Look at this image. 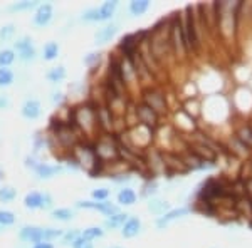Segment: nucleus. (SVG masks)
Returning <instances> with one entry per match:
<instances>
[{"mask_svg":"<svg viewBox=\"0 0 252 248\" xmlns=\"http://www.w3.org/2000/svg\"><path fill=\"white\" fill-rule=\"evenodd\" d=\"M76 210H88V211H99L104 217H111V215H116L120 210V206L113 201H93V200H79L74 203Z\"/></svg>","mask_w":252,"mask_h":248,"instance_id":"1","label":"nucleus"},{"mask_svg":"<svg viewBox=\"0 0 252 248\" xmlns=\"http://www.w3.org/2000/svg\"><path fill=\"white\" fill-rule=\"evenodd\" d=\"M182 24H184V34H185L189 52L195 51L198 47V34H197V24H195V15L192 12V7H187L185 9V20Z\"/></svg>","mask_w":252,"mask_h":248,"instance_id":"2","label":"nucleus"},{"mask_svg":"<svg viewBox=\"0 0 252 248\" xmlns=\"http://www.w3.org/2000/svg\"><path fill=\"white\" fill-rule=\"evenodd\" d=\"M52 19H54V5L51 2H40L32 15V24L37 29H46L47 26H51Z\"/></svg>","mask_w":252,"mask_h":248,"instance_id":"3","label":"nucleus"},{"mask_svg":"<svg viewBox=\"0 0 252 248\" xmlns=\"http://www.w3.org/2000/svg\"><path fill=\"white\" fill-rule=\"evenodd\" d=\"M35 174V178L40 181H49L56 176H61L63 173H66V168H64L61 163H47V161H40L37 165V168L32 171Z\"/></svg>","mask_w":252,"mask_h":248,"instance_id":"4","label":"nucleus"},{"mask_svg":"<svg viewBox=\"0 0 252 248\" xmlns=\"http://www.w3.org/2000/svg\"><path fill=\"white\" fill-rule=\"evenodd\" d=\"M19 240L26 245H35V243H42L44 240V226L37 225H24L19 230Z\"/></svg>","mask_w":252,"mask_h":248,"instance_id":"5","label":"nucleus"},{"mask_svg":"<svg viewBox=\"0 0 252 248\" xmlns=\"http://www.w3.org/2000/svg\"><path fill=\"white\" fill-rule=\"evenodd\" d=\"M42 103L35 97H27L20 106V116L26 121H37L42 116Z\"/></svg>","mask_w":252,"mask_h":248,"instance_id":"6","label":"nucleus"},{"mask_svg":"<svg viewBox=\"0 0 252 248\" xmlns=\"http://www.w3.org/2000/svg\"><path fill=\"white\" fill-rule=\"evenodd\" d=\"M120 9V2L116 0H106L101 5H96V22L97 24H108L111 22Z\"/></svg>","mask_w":252,"mask_h":248,"instance_id":"7","label":"nucleus"},{"mask_svg":"<svg viewBox=\"0 0 252 248\" xmlns=\"http://www.w3.org/2000/svg\"><path fill=\"white\" fill-rule=\"evenodd\" d=\"M135 112H136V117H138V123H140L141 126L152 129V131L158 126V114L153 111V109H150L146 104L140 103L136 106Z\"/></svg>","mask_w":252,"mask_h":248,"instance_id":"8","label":"nucleus"},{"mask_svg":"<svg viewBox=\"0 0 252 248\" xmlns=\"http://www.w3.org/2000/svg\"><path fill=\"white\" fill-rule=\"evenodd\" d=\"M118 34V24L115 22H108L104 24L103 27H99L94 35H93V42H94V46H104V44L111 42L113 39H115V35Z\"/></svg>","mask_w":252,"mask_h":248,"instance_id":"9","label":"nucleus"},{"mask_svg":"<svg viewBox=\"0 0 252 248\" xmlns=\"http://www.w3.org/2000/svg\"><path fill=\"white\" fill-rule=\"evenodd\" d=\"M143 104L148 106L150 109H153V111H155L157 114H160V112H165V111H166L165 97L161 96L160 92L152 91V89H148V91H145V99H143Z\"/></svg>","mask_w":252,"mask_h":248,"instance_id":"10","label":"nucleus"},{"mask_svg":"<svg viewBox=\"0 0 252 248\" xmlns=\"http://www.w3.org/2000/svg\"><path fill=\"white\" fill-rule=\"evenodd\" d=\"M47 149H52V143L47 131H37L34 134V138H32V154H35L39 158V154H42Z\"/></svg>","mask_w":252,"mask_h":248,"instance_id":"11","label":"nucleus"},{"mask_svg":"<svg viewBox=\"0 0 252 248\" xmlns=\"http://www.w3.org/2000/svg\"><path fill=\"white\" fill-rule=\"evenodd\" d=\"M189 213H190V210H189V208H173V210L166 211L165 215H161V217H158V220H157V226H158L160 230H165L166 226L170 225V223H173L175 220H178V218L187 217Z\"/></svg>","mask_w":252,"mask_h":248,"instance_id":"12","label":"nucleus"},{"mask_svg":"<svg viewBox=\"0 0 252 248\" xmlns=\"http://www.w3.org/2000/svg\"><path fill=\"white\" fill-rule=\"evenodd\" d=\"M141 228H143V225H141V220L138 217H129L128 220L125 221V225L121 226V237L129 240V238H135L138 235L141 233Z\"/></svg>","mask_w":252,"mask_h":248,"instance_id":"13","label":"nucleus"},{"mask_svg":"<svg viewBox=\"0 0 252 248\" xmlns=\"http://www.w3.org/2000/svg\"><path fill=\"white\" fill-rule=\"evenodd\" d=\"M131 215L126 213V211H118L116 215H111V217H106V220L103 221V228L104 231H113V230H120L121 226L125 225V221L128 220Z\"/></svg>","mask_w":252,"mask_h":248,"instance_id":"14","label":"nucleus"},{"mask_svg":"<svg viewBox=\"0 0 252 248\" xmlns=\"http://www.w3.org/2000/svg\"><path fill=\"white\" fill-rule=\"evenodd\" d=\"M42 198H44V191H39V190H32L29 193H26L24 196V208L29 210V211H35V210H40L42 206Z\"/></svg>","mask_w":252,"mask_h":248,"instance_id":"15","label":"nucleus"},{"mask_svg":"<svg viewBox=\"0 0 252 248\" xmlns=\"http://www.w3.org/2000/svg\"><path fill=\"white\" fill-rule=\"evenodd\" d=\"M136 200H138L136 191L133 188H129V186H123V188L118 191V194H116V205L118 206H131V205H135Z\"/></svg>","mask_w":252,"mask_h":248,"instance_id":"16","label":"nucleus"},{"mask_svg":"<svg viewBox=\"0 0 252 248\" xmlns=\"http://www.w3.org/2000/svg\"><path fill=\"white\" fill-rule=\"evenodd\" d=\"M39 0H20V2H12L7 7V12L10 14H26V12L35 10L39 7Z\"/></svg>","mask_w":252,"mask_h":248,"instance_id":"17","label":"nucleus"},{"mask_svg":"<svg viewBox=\"0 0 252 248\" xmlns=\"http://www.w3.org/2000/svg\"><path fill=\"white\" fill-rule=\"evenodd\" d=\"M103 55L104 54L101 51H91V52H88V54L83 57L84 67H88L89 72H96L97 69L101 67V64H103Z\"/></svg>","mask_w":252,"mask_h":248,"instance_id":"18","label":"nucleus"},{"mask_svg":"<svg viewBox=\"0 0 252 248\" xmlns=\"http://www.w3.org/2000/svg\"><path fill=\"white\" fill-rule=\"evenodd\" d=\"M76 218V210L67 208V206H61L51 211V220L58 223H71Z\"/></svg>","mask_w":252,"mask_h":248,"instance_id":"19","label":"nucleus"},{"mask_svg":"<svg viewBox=\"0 0 252 248\" xmlns=\"http://www.w3.org/2000/svg\"><path fill=\"white\" fill-rule=\"evenodd\" d=\"M66 77H67V71L64 66H54L46 72V81L49 84H52V86H58L63 81H66Z\"/></svg>","mask_w":252,"mask_h":248,"instance_id":"20","label":"nucleus"},{"mask_svg":"<svg viewBox=\"0 0 252 248\" xmlns=\"http://www.w3.org/2000/svg\"><path fill=\"white\" fill-rule=\"evenodd\" d=\"M40 57H42L46 62H52V60H56L59 57L61 54V46L59 42H56V40H49V42L44 44L42 47V52H40Z\"/></svg>","mask_w":252,"mask_h":248,"instance_id":"21","label":"nucleus"},{"mask_svg":"<svg viewBox=\"0 0 252 248\" xmlns=\"http://www.w3.org/2000/svg\"><path fill=\"white\" fill-rule=\"evenodd\" d=\"M19 196V190L14 185H0V203L9 205L14 203Z\"/></svg>","mask_w":252,"mask_h":248,"instance_id":"22","label":"nucleus"},{"mask_svg":"<svg viewBox=\"0 0 252 248\" xmlns=\"http://www.w3.org/2000/svg\"><path fill=\"white\" fill-rule=\"evenodd\" d=\"M150 7H152V3L148 0H133V2H129L128 10L133 17H140V15H143L150 10Z\"/></svg>","mask_w":252,"mask_h":248,"instance_id":"23","label":"nucleus"},{"mask_svg":"<svg viewBox=\"0 0 252 248\" xmlns=\"http://www.w3.org/2000/svg\"><path fill=\"white\" fill-rule=\"evenodd\" d=\"M104 228L101 225H93V226H88V228L81 230V237L86 238V240H91V242H96V240H101L104 237Z\"/></svg>","mask_w":252,"mask_h":248,"instance_id":"24","label":"nucleus"},{"mask_svg":"<svg viewBox=\"0 0 252 248\" xmlns=\"http://www.w3.org/2000/svg\"><path fill=\"white\" fill-rule=\"evenodd\" d=\"M81 237V228H67L63 231V237L59 238L61 247H71Z\"/></svg>","mask_w":252,"mask_h":248,"instance_id":"25","label":"nucleus"},{"mask_svg":"<svg viewBox=\"0 0 252 248\" xmlns=\"http://www.w3.org/2000/svg\"><path fill=\"white\" fill-rule=\"evenodd\" d=\"M170 203L168 201H163V200H150L148 201V211L153 215H157V217H161V215H165L166 211H170Z\"/></svg>","mask_w":252,"mask_h":248,"instance_id":"26","label":"nucleus"},{"mask_svg":"<svg viewBox=\"0 0 252 248\" xmlns=\"http://www.w3.org/2000/svg\"><path fill=\"white\" fill-rule=\"evenodd\" d=\"M32 46H34V39H32L29 34H26V35H20V37H17L12 42V51L17 54V52L26 51V49H29Z\"/></svg>","mask_w":252,"mask_h":248,"instance_id":"27","label":"nucleus"},{"mask_svg":"<svg viewBox=\"0 0 252 248\" xmlns=\"http://www.w3.org/2000/svg\"><path fill=\"white\" fill-rule=\"evenodd\" d=\"M15 83V72L10 67H0V89H7Z\"/></svg>","mask_w":252,"mask_h":248,"instance_id":"28","label":"nucleus"},{"mask_svg":"<svg viewBox=\"0 0 252 248\" xmlns=\"http://www.w3.org/2000/svg\"><path fill=\"white\" fill-rule=\"evenodd\" d=\"M17 223V215L10 210L0 208V228H9Z\"/></svg>","mask_w":252,"mask_h":248,"instance_id":"29","label":"nucleus"},{"mask_svg":"<svg viewBox=\"0 0 252 248\" xmlns=\"http://www.w3.org/2000/svg\"><path fill=\"white\" fill-rule=\"evenodd\" d=\"M37 49H35V46H32L29 49H26V51H20L17 52V60H20L22 64H32L37 60Z\"/></svg>","mask_w":252,"mask_h":248,"instance_id":"30","label":"nucleus"},{"mask_svg":"<svg viewBox=\"0 0 252 248\" xmlns=\"http://www.w3.org/2000/svg\"><path fill=\"white\" fill-rule=\"evenodd\" d=\"M49 101H51V104L54 106V108H64V106H67V94L64 91H61V89H54V91L51 92V96H49Z\"/></svg>","mask_w":252,"mask_h":248,"instance_id":"31","label":"nucleus"},{"mask_svg":"<svg viewBox=\"0 0 252 248\" xmlns=\"http://www.w3.org/2000/svg\"><path fill=\"white\" fill-rule=\"evenodd\" d=\"M15 34H17V26L14 22L3 24L0 27V42H9L15 37Z\"/></svg>","mask_w":252,"mask_h":248,"instance_id":"32","label":"nucleus"},{"mask_svg":"<svg viewBox=\"0 0 252 248\" xmlns=\"http://www.w3.org/2000/svg\"><path fill=\"white\" fill-rule=\"evenodd\" d=\"M17 60V54L12 49H0V67H10Z\"/></svg>","mask_w":252,"mask_h":248,"instance_id":"33","label":"nucleus"},{"mask_svg":"<svg viewBox=\"0 0 252 248\" xmlns=\"http://www.w3.org/2000/svg\"><path fill=\"white\" fill-rule=\"evenodd\" d=\"M111 196V190L106 186H99V188L91 190V200L93 201H106Z\"/></svg>","mask_w":252,"mask_h":248,"instance_id":"34","label":"nucleus"},{"mask_svg":"<svg viewBox=\"0 0 252 248\" xmlns=\"http://www.w3.org/2000/svg\"><path fill=\"white\" fill-rule=\"evenodd\" d=\"M109 180L116 183V185H128L133 180V176L129 173H111L109 174Z\"/></svg>","mask_w":252,"mask_h":248,"instance_id":"35","label":"nucleus"},{"mask_svg":"<svg viewBox=\"0 0 252 248\" xmlns=\"http://www.w3.org/2000/svg\"><path fill=\"white\" fill-rule=\"evenodd\" d=\"M40 161H42V160H39L35 154L29 153V154H26V156H24V168L29 169V171H34Z\"/></svg>","mask_w":252,"mask_h":248,"instance_id":"36","label":"nucleus"},{"mask_svg":"<svg viewBox=\"0 0 252 248\" xmlns=\"http://www.w3.org/2000/svg\"><path fill=\"white\" fill-rule=\"evenodd\" d=\"M42 211H52L54 210V198L49 191H44V198H42V206H40Z\"/></svg>","mask_w":252,"mask_h":248,"instance_id":"37","label":"nucleus"},{"mask_svg":"<svg viewBox=\"0 0 252 248\" xmlns=\"http://www.w3.org/2000/svg\"><path fill=\"white\" fill-rule=\"evenodd\" d=\"M71 248H94V242H91V240H86V238L79 237L71 245Z\"/></svg>","mask_w":252,"mask_h":248,"instance_id":"38","label":"nucleus"},{"mask_svg":"<svg viewBox=\"0 0 252 248\" xmlns=\"http://www.w3.org/2000/svg\"><path fill=\"white\" fill-rule=\"evenodd\" d=\"M157 190H158V185H157V181H152L150 180L148 183L145 185V188H143V196H150V194H155L157 193Z\"/></svg>","mask_w":252,"mask_h":248,"instance_id":"39","label":"nucleus"},{"mask_svg":"<svg viewBox=\"0 0 252 248\" xmlns=\"http://www.w3.org/2000/svg\"><path fill=\"white\" fill-rule=\"evenodd\" d=\"M12 108V99L7 94H0V111H9Z\"/></svg>","mask_w":252,"mask_h":248,"instance_id":"40","label":"nucleus"},{"mask_svg":"<svg viewBox=\"0 0 252 248\" xmlns=\"http://www.w3.org/2000/svg\"><path fill=\"white\" fill-rule=\"evenodd\" d=\"M29 248H56L54 243H49V242H42V243H35V245H31Z\"/></svg>","mask_w":252,"mask_h":248,"instance_id":"41","label":"nucleus"},{"mask_svg":"<svg viewBox=\"0 0 252 248\" xmlns=\"http://www.w3.org/2000/svg\"><path fill=\"white\" fill-rule=\"evenodd\" d=\"M3 176H5V173H3V169L0 168V185H2V181H3Z\"/></svg>","mask_w":252,"mask_h":248,"instance_id":"42","label":"nucleus"},{"mask_svg":"<svg viewBox=\"0 0 252 248\" xmlns=\"http://www.w3.org/2000/svg\"><path fill=\"white\" fill-rule=\"evenodd\" d=\"M108 248H123V247H118V245H115V247H108Z\"/></svg>","mask_w":252,"mask_h":248,"instance_id":"43","label":"nucleus"},{"mask_svg":"<svg viewBox=\"0 0 252 248\" xmlns=\"http://www.w3.org/2000/svg\"><path fill=\"white\" fill-rule=\"evenodd\" d=\"M2 231H3V228H0V233H2Z\"/></svg>","mask_w":252,"mask_h":248,"instance_id":"44","label":"nucleus"}]
</instances>
